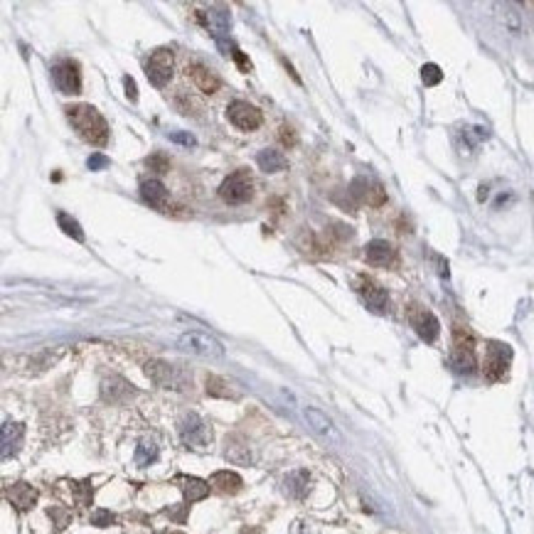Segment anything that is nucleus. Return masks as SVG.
<instances>
[{"label":"nucleus","mask_w":534,"mask_h":534,"mask_svg":"<svg viewBox=\"0 0 534 534\" xmlns=\"http://www.w3.org/2000/svg\"><path fill=\"white\" fill-rule=\"evenodd\" d=\"M350 195H352L355 200L362 202V205H369V207H379L386 202L384 187H382L379 182L369 180V177H357V180H352V185H350Z\"/></svg>","instance_id":"11"},{"label":"nucleus","mask_w":534,"mask_h":534,"mask_svg":"<svg viewBox=\"0 0 534 534\" xmlns=\"http://www.w3.org/2000/svg\"><path fill=\"white\" fill-rule=\"evenodd\" d=\"M451 367L458 374H470L475 369V357H473V338L463 335L458 330L455 333V347L451 352Z\"/></svg>","instance_id":"10"},{"label":"nucleus","mask_w":534,"mask_h":534,"mask_svg":"<svg viewBox=\"0 0 534 534\" xmlns=\"http://www.w3.org/2000/svg\"><path fill=\"white\" fill-rule=\"evenodd\" d=\"M224 455H227L232 463H239V465H249L251 463V448H249V443L244 441V438H239V436L227 438Z\"/></svg>","instance_id":"21"},{"label":"nucleus","mask_w":534,"mask_h":534,"mask_svg":"<svg viewBox=\"0 0 534 534\" xmlns=\"http://www.w3.org/2000/svg\"><path fill=\"white\" fill-rule=\"evenodd\" d=\"M5 497H8V502L15 507V510L25 512V510H30V507L35 505V500H38V493H35L33 485L15 483V485H10V488L5 490Z\"/></svg>","instance_id":"15"},{"label":"nucleus","mask_w":534,"mask_h":534,"mask_svg":"<svg viewBox=\"0 0 534 534\" xmlns=\"http://www.w3.org/2000/svg\"><path fill=\"white\" fill-rule=\"evenodd\" d=\"M175 106H177V111L185 113V116H200V113L205 111L202 101L190 91H177L175 94Z\"/></svg>","instance_id":"26"},{"label":"nucleus","mask_w":534,"mask_h":534,"mask_svg":"<svg viewBox=\"0 0 534 534\" xmlns=\"http://www.w3.org/2000/svg\"><path fill=\"white\" fill-rule=\"evenodd\" d=\"M205 23H207V28L212 30L214 35H217V40H222V35L229 33V25H232V15H229L227 10H222V8H212L207 13Z\"/></svg>","instance_id":"24"},{"label":"nucleus","mask_w":534,"mask_h":534,"mask_svg":"<svg viewBox=\"0 0 534 534\" xmlns=\"http://www.w3.org/2000/svg\"><path fill=\"white\" fill-rule=\"evenodd\" d=\"M187 77L192 79L197 89H200L202 94H214L219 89V79L212 74V69H207L205 65H190L187 67Z\"/></svg>","instance_id":"18"},{"label":"nucleus","mask_w":534,"mask_h":534,"mask_svg":"<svg viewBox=\"0 0 534 534\" xmlns=\"http://www.w3.org/2000/svg\"><path fill=\"white\" fill-rule=\"evenodd\" d=\"M145 77L153 87H165L172 79V52L155 50L150 60L145 62Z\"/></svg>","instance_id":"7"},{"label":"nucleus","mask_w":534,"mask_h":534,"mask_svg":"<svg viewBox=\"0 0 534 534\" xmlns=\"http://www.w3.org/2000/svg\"><path fill=\"white\" fill-rule=\"evenodd\" d=\"M357 291L360 296H362V301L367 303V308L377 313H384L386 306H389V296H386V291L382 288L379 284H374L372 279H360L357 281Z\"/></svg>","instance_id":"13"},{"label":"nucleus","mask_w":534,"mask_h":534,"mask_svg":"<svg viewBox=\"0 0 534 534\" xmlns=\"http://www.w3.org/2000/svg\"><path fill=\"white\" fill-rule=\"evenodd\" d=\"M140 197H143V200L148 202L150 207L165 209V207H167V197H170V192H167V187L163 185V182L155 180V177H150V180H143V182H140Z\"/></svg>","instance_id":"17"},{"label":"nucleus","mask_w":534,"mask_h":534,"mask_svg":"<svg viewBox=\"0 0 534 534\" xmlns=\"http://www.w3.org/2000/svg\"><path fill=\"white\" fill-rule=\"evenodd\" d=\"M254 195V180L249 170H234L227 180L219 185V197L229 205H244Z\"/></svg>","instance_id":"4"},{"label":"nucleus","mask_w":534,"mask_h":534,"mask_svg":"<svg viewBox=\"0 0 534 534\" xmlns=\"http://www.w3.org/2000/svg\"><path fill=\"white\" fill-rule=\"evenodd\" d=\"M180 436H182V443L190 448H205L207 443L212 441V431H209V426L195 411L185 413V416L180 418Z\"/></svg>","instance_id":"5"},{"label":"nucleus","mask_w":534,"mask_h":534,"mask_svg":"<svg viewBox=\"0 0 534 534\" xmlns=\"http://www.w3.org/2000/svg\"><path fill=\"white\" fill-rule=\"evenodd\" d=\"M145 165H148L150 170H158V172H167V170H170V160H167L163 153L150 155V158L145 160Z\"/></svg>","instance_id":"32"},{"label":"nucleus","mask_w":534,"mask_h":534,"mask_svg":"<svg viewBox=\"0 0 534 534\" xmlns=\"http://www.w3.org/2000/svg\"><path fill=\"white\" fill-rule=\"evenodd\" d=\"M365 256H367L372 266H391L396 259V251L389 242H384V239H374V242H369L367 247H365Z\"/></svg>","instance_id":"16"},{"label":"nucleus","mask_w":534,"mask_h":534,"mask_svg":"<svg viewBox=\"0 0 534 534\" xmlns=\"http://www.w3.org/2000/svg\"><path fill=\"white\" fill-rule=\"evenodd\" d=\"M52 79L62 94H82V69L74 60H65L55 65L52 69Z\"/></svg>","instance_id":"8"},{"label":"nucleus","mask_w":534,"mask_h":534,"mask_svg":"<svg viewBox=\"0 0 534 534\" xmlns=\"http://www.w3.org/2000/svg\"><path fill=\"white\" fill-rule=\"evenodd\" d=\"M123 87H126V96H128L130 101H138V87H135V82L130 79V77H123Z\"/></svg>","instance_id":"37"},{"label":"nucleus","mask_w":534,"mask_h":534,"mask_svg":"<svg viewBox=\"0 0 534 534\" xmlns=\"http://www.w3.org/2000/svg\"><path fill=\"white\" fill-rule=\"evenodd\" d=\"M145 374H148L150 382H155L163 389H175V391H185L187 386L192 384V379L185 374L180 367L170 362H163V360H150L145 365Z\"/></svg>","instance_id":"3"},{"label":"nucleus","mask_w":534,"mask_h":534,"mask_svg":"<svg viewBox=\"0 0 534 534\" xmlns=\"http://www.w3.org/2000/svg\"><path fill=\"white\" fill-rule=\"evenodd\" d=\"M411 326L416 330V335L423 340V343H433L441 333V326H438V318L428 311H413L411 313Z\"/></svg>","instance_id":"14"},{"label":"nucleus","mask_w":534,"mask_h":534,"mask_svg":"<svg viewBox=\"0 0 534 534\" xmlns=\"http://www.w3.org/2000/svg\"><path fill=\"white\" fill-rule=\"evenodd\" d=\"M512 362V350L502 343H490L488 345V355H485V377L490 382L505 379L507 369H510Z\"/></svg>","instance_id":"6"},{"label":"nucleus","mask_w":534,"mask_h":534,"mask_svg":"<svg viewBox=\"0 0 534 534\" xmlns=\"http://www.w3.org/2000/svg\"><path fill=\"white\" fill-rule=\"evenodd\" d=\"M165 534H182V532H165Z\"/></svg>","instance_id":"41"},{"label":"nucleus","mask_w":534,"mask_h":534,"mask_svg":"<svg viewBox=\"0 0 534 534\" xmlns=\"http://www.w3.org/2000/svg\"><path fill=\"white\" fill-rule=\"evenodd\" d=\"M256 165H259L264 172H284L288 167V160H286V155L281 153V150L266 148V150H261V153L256 155Z\"/></svg>","instance_id":"20"},{"label":"nucleus","mask_w":534,"mask_h":534,"mask_svg":"<svg viewBox=\"0 0 534 534\" xmlns=\"http://www.w3.org/2000/svg\"><path fill=\"white\" fill-rule=\"evenodd\" d=\"M57 222H60L62 232H65L67 237L77 239V242H84V232H82L79 222H77L74 217H69L67 212H57Z\"/></svg>","instance_id":"29"},{"label":"nucleus","mask_w":534,"mask_h":534,"mask_svg":"<svg viewBox=\"0 0 534 534\" xmlns=\"http://www.w3.org/2000/svg\"><path fill=\"white\" fill-rule=\"evenodd\" d=\"M279 138H281V143H284L286 148H293V145L298 143V135H296V130H293L291 126H281Z\"/></svg>","instance_id":"33"},{"label":"nucleus","mask_w":534,"mask_h":534,"mask_svg":"<svg viewBox=\"0 0 534 534\" xmlns=\"http://www.w3.org/2000/svg\"><path fill=\"white\" fill-rule=\"evenodd\" d=\"M89 170H104V167H109V158L104 153H94L91 158L87 160Z\"/></svg>","instance_id":"35"},{"label":"nucleus","mask_w":534,"mask_h":534,"mask_svg":"<svg viewBox=\"0 0 534 534\" xmlns=\"http://www.w3.org/2000/svg\"><path fill=\"white\" fill-rule=\"evenodd\" d=\"M111 522H113V515L106 510H96L91 515V525H96V527H106V525H111Z\"/></svg>","instance_id":"34"},{"label":"nucleus","mask_w":534,"mask_h":534,"mask_svg":"<svg viewBox=\"0 0 534 534\" xmlns=\"http://www.w3.org/2000/svg\"><path fill=\"white\" fill-rule=\"evenodd\" d=\"M232 57L237 60L239 69H242V72H251V62L242 55V50H237V47H234V50H232Z\"/></svg>","instance_id":"38"},{"label":"nucleus","mask_w":534,"mask_h":534,"mask_svg":"<svg viewBox=\"0 0 534 534\" xmlns=\"http://www.w3.org/2000/svg\"><path fill=\"white\" fill-rule=\"evenodd\" d=\"M227 116L239 130H256L261 126V121H264V116H261L259 109L251 106L249 101H242V99H237V101L229 104Z\"/></svg>","instance_id":"9"},{"label":"nucleus","mask_w":534,"mask_h":534,"mask_svg":"<svg viewBox=\"0 0 534 534\" xmlns=\"http://www.w3.org/2000/svg\"><path fill=\"white\" fill-rule=\"evenodd\" d=\"M23 423H5L3 426V458H10V453H18L23 443Z\"/></svg>","instance_id":"22"},{"label":"nucleus","mask_w":534,"mask_h":534,"mask_svg":"<svg viewBox=\"0 0 534 534\" xmlns=\"http://www.w3.org/2000/svg\"><path fill=\"white\" fill-rule=\"evenodd\" d=\"M170 138L177 140V143H182V145H195V138L187 133H170Z\"/></svg>","instance_id":"39"},{"label":"nucleus","mask_w":534,"mask_h":534,"mask_svg":"<svg viewBox=\"0 0 534 534\" xmlns=\"http://www.w3.org/2000/svg\"><path fill=\"white\" fill-rule=\"evenodd\" d=\"M308 480H311V475H308L306 470H296V473H291L286 478V493L293 497H303L308 490Z\"/></svg>","instance_id":"27"},{"label":"nucleus","mask_w":534,"mask_h":534,"mask_svg":"<svg viewBox=\"0 0 534 534\" xmlns=\"http://www.w3.org/2000/svg\"><path fill=\"white\" fill-rule=\"evenodd\" d=\"M209 485H212L217 493H224V495H237L239 490H242V478H239L234 470H217V473L209 478Z\"/></svg>","instance_id":"19"},{"label":"nucleus","mask_w":534,"mask_h":534,"mask_svg":"<svg viewBox=\"0 0 534 534\" xmlns=\"http://www.w3.org/2000/svg\"><path fill=\"white\" fill-rule=\"evenodd\" d=\"M67 118L74 126L77 135L91 145H106L109 143V123L101 113L89 104H77L67 106Z\"/></svg>","instance_id":"1"},{"label":"nucleus","mask_w":534,"mask_h":534,"mask_svg":"<svg viewBox=\"0 0 534 534\" xmlns=\"http://www.w3.org/2000/svg\"><path fill=\"white\" fill-rule=\"evenodd\" d=\"M180 490L185 495V500L192 505V502H200L209 495V483L200 478H180Z\"/></svg>","instance_id":"23"},{"label":"nucleus","mask_w":534,"mask_h":534,"mask_svg":"<svg viewBox=\"0 0 534 534\" xmlns=\"http://www.w3.org/2000/svg\"><path fill=\"white\" fill-rule=\"evenodd\" d=\"M244 534H259V532H256V530H249V532H244Z\"/></svg>","instance_id":"40"},{"label":"nucleus","mask_w":534,"mask_h":534,"mask_svg":"<svg viewBox=\"0 0 534 534\" xmlns=\"http://www.w3.org/2000/svg\"><path fill=\"white\" fill-rule=\"evenodd\" d=\"M177 347H180L182 352L197 355V357H212V360L224 357L222 343H219L214 335L202 333V330H187V333H182L180 338H177Z\"/></svg>","instance_id":"2"},{"label":"nucleus","mask_w":534,"mask_h":534,"mask_svg":"<svg viewBox=\"0 0 534 534\" xmlns=\"http://www.w3.org/2000/svg\"><path fill=\"white\" fill-rule=\"evenodd\" d=\"M421 79H423V84H426V87H436V84L443 79L441 67H438V65H423Z\"/></svg>","instance_id":"31"},{"label":"nucleus","mask_w":534,"mask_h":534,"mask_svg":"<svg viewBox=\"0 0 534 534\" xmlns=\"http://www.w3.org/2000/svg\"><path fill=\"white\" fill-rule=\"evenodd\" d=\"M303 418H306L308 428H311L313 433H318L321 438H328V441H340L338 428H335V423L328 418V413H323L321 409H316V406H306V409H303Z\"/></svg>","instance_id":"12"},{"label":"nucleus","mask_w":534,"mask_h":534,"mask_svg":"<svg viewBox=\"0 0 534 534\" xmlns=\"http://www.w3.org/2000/svg\"><path fill=\"white\" fill-rule=\"evenodd\" d=\"M155 458H158V446H155V441L143 438V441L138 443V448H135V463L145 468V465H150Z\"/></svg>","instance_id":"28"},{"label":"nucleus","mask_w":534,"mask_h":534,"mask_svg":"<svg viewBox=\"0 0 534 534\" xmlns=\"http://www.w3.org/2000/svg\"><path fill=\"white\" fill-rule=\"evenodd\" d=\"M207 394H212V396H224V399H227V396H232V399L237 396L232 389H229L227 382L219 379V377H207Z\"/></svg>","instance_id":"30"},{"label":"nucleus","mask_w":534,"mask_h":534,"mask_svg":"<svg viewBox=\"0 0 534 534\" xmlns=\"http://www.w3.org/2000/svg\"><path fill=\"white\" fill-rule=\"evenodd\" d=\"M165 515L170 517V520H175V522H185V517H187V505L167 507V510H165Z\"/></svg>","instance_id":"36"},{"label":"nucleus","mask_w":534,"mask_h":534,"mask_svg":"<svg viewBox=\"0 0 534 534\" xmlns=\"http://www.w3.org/2000/svg\"><path fill=\"white\" fill-rule=\"evenodd\" d=\"M101 391H104V399L118 401L121 396L133 394V386H130L126 379H121V377H111V379H106V382L101 384Z\"/></svg>","instance_id":"25"}]
</instances>
